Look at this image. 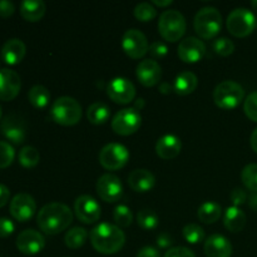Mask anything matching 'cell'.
<instances>
[{
  "instance_id": "db71d44e",
  "label": "cell",
  "mask_w": 257,
  "mask_h": 257,
  "mask_svg": "<svg viewBox=\"0 0 257 257\" xmlns=\"http://www.w3.org/2000/svg\"><path fill=\"white\" fill-rule=\"evenodd\" d=\"M251 7H252V9L255 10V13H257V0H253V2L251 3Z\"/></svg>"
},
{
  "instance_id": "c3c4849f",
  "label": "cell",
  "mask_w": 257,
  "mask_h": 257,
  "mask_svg": "<svg viewBox=\"0 0 257 257\" xmlns=\"http://www.w3.org/2000/svg\"><path fill=\"white\" fill-rule=\"evenodd\" d=\"M172 85L170 84V83H161L160 84V92L162 93V94H170L171 92H172Z\"/></svg>"
},
{
  "instance_id": "bcb514c9",
  "label": "cell",
  "mask_w": 257,
  "mask_h": 257,
  "mask_svg": "<svg viewBox=\"0 0 257 257\" xmlns=\"http://www.w3.org/2000/svg\"><path fill=\"white\" fill-rule=\"evenodd\" d=\"M172 243L173 240L168 233H161L157 237V245L160 246L161 248H168Z\"/></svg>"
},
{
  "instance_id": "ab89813d",
  "label": "cell",
  "mask_w": 257,
  "mask_h": 257,
  "mask_svg": "<svg viewBox=\"0 0 257 257\" xmlns=\"http://www.w3.org/2000/svg\"><path fill=\"white\" fill-rule=\"evenodd\" d=\"M163 257H196V255L190 248L178 246V247H171Z\"/></svg>"
},
{
  "instance_id": "2e32d148",
  "label": "cell",
  "mask_w": 257,
  "mask_h": 257,
  "mask_svg": "<svg viewBox=\"0 0 257 257\" xmlns=\"http://www.w3.org/2000/svg\"><path fill=\"white\" fill-rule=\"evenodd\" d=\"M17 247L24 255H37L45 247V238L32 228L24 230L17 237Z\"/></svg>"
},
{
  "instance_id": "3957f363",
  "label": "cell",
  "mask_w": 257,
  "mask_h": 257,
  "mask_svg": "<svg viewBox=\"0 0 257 257\" xmlns=\"http://www.w3.org/2000/svg\"><path fill=\"white\" fill-rule=\"evenodd\" d=\"M50 117L57 124L74 125L82 118V105L72 97H60L50 108Z\"/></svg>"
},
{
  "instance_id": "ba28073f",
  "label": "cell",
  "mask_w": 257,
  "mask_h": 257,
  "mask_svg": "<svg viewBox=\"0 0 257 257\" xmlns=\"http://www.w3.org/2000/svg\"><path fill=\"white\" fill-rule=\"evenodd\" d=\"M99 163L108 171H117L124 167L130 160L127 147L120 143H108L100 150Z\"/></svg>"
},
{
  "instance_id": "d6a6232c",
  "label": "cell",
  "mask_w": 257,
  "mask_h": 257,
  "mask_svg": "<svg viewBox=\"0 0 257 257\" xmlns=\"http://www.w3.org/2000/svg\"><path fill=\"white\" fill-rule=\"evenodd\" d=\"M241 180L247 190L257 193V165L256 163H250L245 166L241 172Z\"/></svg>"
},
{
  "instance_id": "4316f807",
  "label": "cell",
  "mask_w": 257,
  "mask_h": 257,
  "mask_svg": "<svg viewBox=\"0 0 257 257\" xmlns=\"http://www.w3.org/2000/svg\"><path fill=\"white\" fill-rule=\"evenodd\" d=\"M110 117V108L103 102H95L87 109V118L92 124H104Z\"/></svg>"
},
{
  "instance_id": "30bf717a",
  "label": "cell",
  "mask_w": 257,
  "mask_h": 257,
  "mask_svg": "<svg viewBox=\"0 0 257 257\" xmlns=\"http://www.w3.org/2000/svg\"><path fill=\"white\" fill-rule=\"evenodd\" d=\"M122 48L125 54L132 59L145 57L150 50L147 38L138 29H130L123 34Z\"/></svg>"
},
{
  "instance_id": "7a4b0ae2",
  "label": "cell",
  "mask_w": 257,
  "mask_h": 257,
  "mask_svg": "<svg viewBox=\"0 0 257 257\" xmlns=\"http://www.w3.org/2000/svg\"><path fill=\"white\" fill-rule=\"evenodd\" d=\"M90 242L95 251L103 255H113L122 250L125 235L118 226L103 222L95 226L89 233Z\"/></svg>"
},
{
  "instance_id": "e0dca14e",
  "label": "cell",
  "mask_w": 257,
  "mask_h": 257,
  "mask_svg": "<svg viewBox=\"0 0 257 257\" xmlns=\"http://www.w3.org/2000/svg\"><path fill=\"white\" fill-rule=\"evenodd\" d=\"M22 80L17 72L8 68L0 69V100L9 102L13 100L20 92Z\"/></svg>"
},
{
  "instance_id": "5bb4252c",
  "label": "cell",
  "mask_w": 257,
  "mask_h": 257,
  "mask_svg": "<svg viewBox=\"0 0 257 257\" xmlns=\"http://www.w3.org/2000/svg\"><path fill=\"white\" fill-rule=\"evenodd\" d=\"M37 203L34 198L28 193H18L10 201V213L19 222H27L34 216Z\"/></svg>"
},
{
  "instance_id": "816d5d0a",
  "label": "cell",
  "mask_w": 257,
  "mask_h": 257,
  "mask_svg": "<svg viewBox=\"0 0 257 257\" xmlns=\"http://www.w3.org/2000/svg\"><path fill=\"white\" fill-rule=\"evenodd\" d=\"M153 4L157 7H167V5L172 4V0H166V2H161V0H153Z\"/></svg>"
},
{
  "instance_id": "603a6c76",
  "label": "cell",
  "mask_w": 257,
  "mask_h": 257,
  "mask_svg": "<svg viewBox=\"0 0 257 257\" xmlns=\"http://www.w3.org/2000/svg\"><path fill=\"white\" fill-rule=\"evenodd\" d=\"M155 183L156 178L153 173L148 170H143V168L132 171L128 176V185L136 192H148L155 187Z\"/></svg>"
},
{
  "instance_id": "836d02e7",
  "label": "cell",
  "mask_w": 257,
  "mask_h": 257,
  "mask_svg": "<svg viewBox=\"0 0 257 257\" xmlns=\"http://www.w3.org/2000/svg\"><path fill=\"white\" fill-rule=\"evenodd\" d=\"M183 237L187 241L188 243H200L205 240V231L201 227L200 225H196V223H190V225H186L182 230Z\"/></svg>"
},
{
  "instance_id": "6da1fadb",
  "label": "cell",
  "mask_w": 257,
  "mask_h": 257,
  "mask_svg": "<svg viewBox=\"0 0 257 257\" xmlns=\"http://www.w3.org/2000/svg\"><path fill=\"white\" fill-rule=\"evenodd\" d=\"M37 222L40 230L47 235H58L73 222V212L64 203H48L40 208Z\"/></svg>"
},
{
  "instance_id": "8fae6325",
  "label": "cell",
  "mask_w": 257,
  "mask_h": 257,
  "mask_svg": "<svg viewBox=\"0 0 257 257\" xmlns=\"http://www.w3.org/2000/svg\"><path fill=\"white\" fill-rule=\"evenodd\" d=\"M97 193L104 202H117L123 195L122 182L115 175L105 173L98 178Z\"/></svg>"
},
{
  "instance_id": "d6986e66",
  "label": "cell",
  "mask_w": 257,
  "mask_h": 257,
  "mask_svg": "<svg viewBox=\"0 0 257 257\" xmlns=\"http://www.w3.org/2000/svg\"><path fill=\"white\" fill-rule=\"evenodd\" d=\"M137 79L145 87H155L162 78V68L156 60L145 59L137 65Z\"/></svg>"
},
{
  "instance_id": "7c38bea8",
  "label": "cell",
  "mask_w": 257,
  "mask_h": 257,
  "mask_svg": "<svg viewBox=\"0 0 257 257\" xmlns=\"http://www.w3.org/2000/svg\"><path fill=\"white\" fill-rule=\"evenodd\" d=\"M74 212L80 222L85 225H92L99 220L100 206L92 196L83 195L75 200Z\"/></svg>"
},
{
  "instance_id": "60d3db41",
  "label": "cell",
  "mask_w": 257,
  "mask_h": 257,
  "mask_svg": "<svg viewBox=\"0 0 257 257\" xmlns=\"http://www.w3.org/2000/svg\"><path fill=\"white\" fill-rule=\"evenodd\" d=\"M148 52L151 53L153 58H163L167 55L168 48L167 45L163 42H155L152 43V45L150 47V50Z\"/></svg>"
},
{
  "instance_id": "83f0119b",
  "label": "cell",
  "mask_w": 257,
  "mask_h": 257,
  "mask_svg": "<svg viewBox=\"0 0 257 257\" xmlns=\"http://www.w3.org/2000/svg\"><path fill=\"white\" fill-rule=\"evenodd\" d=\"M222 208L216 202H205L198 208L197 216L201 222L203 223H215L221 217Z\"/></svg>"
},
{
  "instance_id": "ac0fdd59",
  "label": "cell",
  "mask_w": 257,
  "mask_h": 257,
  "mask_svg": "<svg viewBox=\"0 0 257 257\" xmlns=\"http://www.w3.org/2000/svg\"><path fill=\"white\" fill-rule=\"evenodd\" d=\"M0 131H2V135L14 145H20L24 142L27 137L24 122L22 118L15 114H9L4 118L0 124Z\"/></svg>"
},
{
  "instance_id": "d590c367",
  "label": "cell",
  "mask_w": 257,
  "mask_h": 257,
  "mask_svg": "<svg viewBox=\"0 0 257 257\" xmlns=\"http://www.w3.org/2000/svg\"><path fill=\"white\" fill-rule=\"evenodd\" d=\"M113 220H114L115 226H118V227H128L133 222L132 211L124 205L117 206L114 212H113Z\"/></svg>"
},
{
  "instance_id": "b9f144b4",
  "label": "cell",
  "mask_w": 257,
  "mask_h": 257,
  "mask_svg": "<svg viewBox=\"0 0 257 257\" xmlns=\"http://www.w3.org/2000/svg\"><path fill=\"white\" fill-rule=\"evenodd\" d=\"M230 200L235 207H238V206L243 205V203L247 201V193H246L242 188H235V190L231 192Z\"/></svg>"
},
{
  "instance_id": "8992f818",
  "label": "cell",
  "mask_w": 257,
  "mask_h": 257,
  "mask_svg": "<svg viewBox=\"0 0 257 257\" xmlns=\"http://www.w3.org/2000/svg\"><path fill=\"white\" fill-rule=\"evenodd\" d=\"M243 98H245V90L233 80L221 82L213 90V100L221 109H233L242 102Z\"/></svg>"
},
{
  "instance_id": "44dd1931",
  "label": "cell",
  "mask_w": 257,
  "mask_h": 257,
  "mask_svg": "<svg viewBox=\"0 0 257 257\" xmlns=\"http://www.w3.org/2000/svg\"><path fill=\"white\" fill-rule=\"evenodd\" d=\"M182 150V142L175 135H166L156 143V153L162 160H173L180 155Z\"/></svg>"
},
{
  "instance_id": "9a60e30c",
  "label": "cell",
  "mask_w": 257,
  "mask_h": 257,
  "mask_svg": "<svg viewBox=\"0 0 257 257\" xmlns=\"http://www.w3.org/2000/svg\"><path fill=\"white\" fill-rule=\"evenodd\" d=\"M205 43L196 37H188L183 39L178 45V57L185 63H197L206 54Z\"/></svg>"
},
{
  "instance_id": "74e56055",
  "label": "cell",
  "mask_w": 257,
  "mask_h": 257,
  "mask_svg": "<svg viewBox=\"0 0 257 257\" xmlns=\"http://www.w3.org/2000/svg\"><path fill=\"white\" fill-rule=\"evenodd\" d=\"M213 50L221 57H228L235 52V44L227 38H218L212 44Z\"/></svg>"
},
{
  "instance_id": "7402d4cb",
  "label": "cell",
  "mask_w": 257,
  "mask_h": 257,
  "mask_svg": "<svg viewBox=\"0 0 257 257\" xmlns=\"http://www.w3.org/2000/svg\"><path fill=\"white\" fill-rule=\"evenodd\" d=\"M25 53H27V47L24 42L18 38L9 39L4 43L2 48V59L9 65H17L24 59Z\"/></svg>"
},
{
  "instance_id": "9c48e42d",
  "label": "cell",
  "mask_w": 257,
  "mask_h": 257,
  "mask_svg": "<svg viewBox=\"0 0 257 257\" xmlns=\"http://www.w3.org/2000/svg\"><path fill=\"white\" fill-rule=\"evenodd\" d=\"M142 124V117L135 108H124L115 113L112 119V130L119 136H131Z\"/></svg>"
},
{
  "instance_id": "f907efd6",
  "label": "cell",
  "mask_w": 257,
  "mask_h": 257,
  "mask_svg": "<svg viewBox=\"0 0 257 257\" xmlns=\"http://www.w3.org/2000/svg\"><path fill=\"white\" fill-rule=\"evenodd\" d=\"M248 206L251 207V210H253L257 212V193H252L250 196V200H248Z\"/></svg>"
},
{
  "instance_id": "f546056e",
  "label": "cell",
  "mask_w": 257,
  "mask_h": 257,
  "mask_svg": "<svg viewBox=\"0 0 257 257\" xmlns=\"http://www.w3.org/2000/svg\"><path fill=\"white\" fill-rule=\"evenodd\" d=\"M88 238V232L85 228L83 227H73L65 233V237H64V242L67 245V247L73 248H79L82 247L83 245L85 243Z\"/></svg>"
},
{
  "instance_id": "7bdbcfd3",
  "label": "cell",
  "mask_w": 257,
  "mask_h": 257,
  "mask_svg": "<svg viewBox=\"0 0 257 257\" xmlns=\"http://www.w3.org/2000/svg\"><path fill=\"white\" fill-rule=\"evenodd\" d=\"M15 231V225L7 217L0 218V237H8Z\"/></svg>"
},
{
  "instance_id": "5b68a950",
  "label": "cell",
  "mask_w": 257,
  "mask_h": 257,
  "mask_svg": "<svg viewBox=\"0 0 257 257\" xmlns=\"http://www.w3.org/2000/svg\"><path fill=\"white\" fill-rule=\"evenodd\" d=\"M186 28H187V24H186L185 17L178 10H165L160 15L158 32L161 37L167 42L175 43L180 40L185 35Z\"/></svg>"
},
{
  "instance_id": "7dc6e473",
  "label": "cell",
  "mask_w": 257,
  "mask_h": 257,
  "mask_svg": "<svg viewBox=\"0 0 257 257\" xmlns=\"http://www.w3.org/2000/svg\"><path fill=\"white\" fill-rule=\"evenodd\" d=\"M10 198V191L7 186L0 183V208L4 207Z\"/></svg>"
},
{
  "instance_id": "1f68e13d",
  "label": "cell",
  "mask_w": 257,
  "mask_h": 257,
  "mask_svg": "<svg viewBox=\"0 0 257 257\" xmlns=\"http://www.w3.org/2000/svg\"><path fill=\"white\" fill-rule=\"evenodd\" d=\"M137 222H138V226H140L141 228L151 231V230H155V228H157L158 223H160V218H158L157 213H156L155 211L145 208V210H142L138 212Z\"/></svg>"
},
{
  "instance_id": "ee69618b",
  "label": "cell",
  "mask_w": 257,
  "mask_h": 257,
  "mask_svg": "<svg viewBox=\"0 0 257 257\" xmlns=\"http://www.w3.org/2000/svg\"><path fill=\"white\" fill-rule=\"evenodd\" d=\"M15 5L9 0H0V17L9 18L14 14Z\"/></svg>"
},
{
  "instance_id": "11a10c76",
  "label": "cell",
  "mask_w": 257,
  "mask_h": 257,
  "mask_svg": "<svg viewBox=\"0 0 257 257\" xmlns=\"http://www.w3.org/2000/svg\"><path fill=\"white\" fill-rule=\"evenodd\" d=\"M2 115H3V110H2V107H0V119H2Z\"/></svg>"
},
{
  "instance_id": "cb8c5ba5",
  "label": "cell",
  "mask_w": 257,
  "mask_h": 257,
  "mask_svg": "<svg viewBox=\"0 0 257 257\" xmlns=\"http://www.w3.org/2000/svg\"><path fill=\"white\" fill-rule=\"evenodd\" d=\"M246 221H247V217H246L245 212L242 210H240L238 207H228L226 210L225 216H223V225L231 232H241V231L245 228Z\"/></svg>"
},
{
  "instance_id": "4fadbf2b",
  "label": "cell",
  "mask_w": 257,
  "mask_h": 257,
  "mask_svg": "<svg viewBox=\"0 0 257 257\" xmlns=\"http://www.w3.org/2000/svg\"><path fill=\"white\" fill-rule=\"evenodd\" d=\"M107 94L114 103L128 104L135 99L136 87L131 80L118 77L108 83Z\"/></svg>"
},
{
  "instance_id": "f35d334b",
  "label": "cell",
  "mask_w": 257,
  "mask_h": 257,
  "mask_svg": "<svg viewBox=\"0 0 257 257\" xmlns=\"http://www.w3.org/2000/svg\"><path fill=\"white\" fill-rule=\"evenodd\" d=\"M243 110L252 122L257 123V90L247 95L243 103Z\"/></svg>"
},
{
  "instance_id": "8d00e7d4",
  "label": "cell",
  "mask_w": 257,
  "mask_h": 257,
  "mask_svg": "<svg viewBox=\"0 0 257 257\" xmlns=\"http://www.w3.org/2000/svg\"><path fill=\"white\" fill-rule=\"evenodd\" d=\"M15 157V151L12 145L5 141H0V168L9 167Z\"/></svg>"
},
{
  "instance_id": "f5cc1de1",
  "label": "cell",
  "mask_w": 257,
  "mask_h": 257,
  "mask_svg": "<svg viewBox=\"0 0 257 257\" xmlns=\"http://www.w3.org/2000/svg\"><path fill=\"white\" fill-rule=\"evenodd\" d=\"M143 107H145V99H143V98H140V99H137V102H136L135 107L133 108L137 110H141Z\"/></svg>"
},
{
  "instance_id": "681fc988",
  "label": "cell",
  "mask_w": 257,
  "mask_h": 257,
  "mask_svg": "<svg viewBox=\"0 0 257 257\" xmlns=\"http://www.w3.org/2000/svg\"><path fill=\"white\" fill-rule=\"evenodd\" d=\"M250 145H251V148L253 150V152L257 153V128L255 131H253L252 135H251Z\"/></svg>"
},
{
  "instance_id": "4dcf8cb0",
  "label": "cell",
  "mask_w": 257,
  "mask_h": 257,
  "mask_svg": "<svg viewBox=\"0 0 257 257\" xmlns=\"http://www.w3.org/2000/svg\"><path fill=\"white\" fill-rule=\"evenodd\" d=\"M40 155L37 148L32 146H25L19 152V162L23 167L33 168L39 163Z\"/></svg>"
},
{
  "instance_id": "e575fe53",
  "label": "cell",
  "mask_w": 257,
  "mask_h": 257,
  "mask_svg": "<svg viewBox=\"0 0 257 257\" xmlns=\"http://www.w3.org/2000/svg\"><path fill=\"white\" fill-rule=\"evenodd\" d=\"M133 13H135L136 19L143 23L151 22V20L155 19L156 15H157V10H156V8L153 7L151 3H147V2L140 3V4L136 5L135 12Z\"/></svg>"
},
{
  "instance_id": "52a82bcc",
  "label": "cell",
  "mask_w": 257,
  "mask_h": 257,
  "mask_svg": "<svg viewBox=\"0 0 257 257\" xmlns=\"http://www.w3.org/2000/svg\"><path fill=\"white\" fill-rule=\"evenodd\" d=\"M227 30L237 38L248 37L257 27L255 14L246 8H237L232 10L226 22Z\"/></svg>"
},
{
  "instance_id": "277c9868",
  "label": "cell",
  "mask_w": 257,
  "mask_h": 257,
  "mask_svg": "<svg viewBox=\"0 0 257 257\" xmlns=\"http://www.w3.org/2000/svg\"><path fill=\"white\" fill-rule=\"evenodd\" d=\"M196 33L202 39H212L222 28V15L216 8L205 7L200 9L193 20Z\"/></svg>"
},
{
  "instance_id": "484cf974",
  "label": "cell",
  "mask_w": 257,
  "mask_h": 257,
  "mask_svg": "<svg viewBox=\"0 0 257 257\" xmlns=\"http://www.w3.org/2000/svg\"><path fill=\"white\" fill-rule=\"evenodd\" d=\"M198 85V79L195 73L192 72H182L176 77L173 90L178 95H188L196 90Z\"/></svg>"
},
{
  "instance_id": "ffe728a7",
  "label": "cell",
  "mask_w": 257,
  "mask_h": 257,
  "mask_svg": "<svg viewBox=\"0 0 257 257\" xmlns=\"http://www.w3.org/2000/svg\"><path fill=\"white\" fill-rule=\"evenodd\" d=\"M203 250L207 257H231L232 255V245L228 238L218 233L211 235L205 241Z\"/></svg>"
},
{
  "instance_id": "f1b7e54d",
  "label": "cell",
  "mask_w": 257,
  "mask_h": 257,
  "mask_svg": "<svg viewBox=\"0 0 257 257\" xmlns=\"http://www.w3.org/2000/svg\"><path fill=\"white\" fill-rule=\"evenodd\" d=\"M28 98H29V102L33 107L38 108V109H43V108L47 107L50 102V93L48 90V88H45L44 85H34L32 89L28 93Z\"/></svg>"
},
{
  "instance_id": "d4e9b609",
  "label": "cell",
  "mask_w": 257,
  "mask_h": 257,
  "mask_svg": "<svg viewBox=\"0 0 257 257\" xmlns=\"http://www.w3.org/2000/svg\"><path fill=\"white\" fill-rule=\"evenodd\" d=\"M44 2L42 0H25L20 4V14L28 22H39L45 14Z\"/></svg>"
},
{
  "instance_id": "f6af8a7d",
  "label": "cell",
  "mask_w": 257,
  "mask_h": 257,
  "mask_svg": "<svg viewBox=\"0 0 257 257\" xmlns=\"http://www.w3.org/2000/svg\"><path fill=\"white\" fill-rule=\"evenodd\" d=\"M137 257H161L160 251L152 246H145L138 251Z\"/></svg>"
}]
</instances>
